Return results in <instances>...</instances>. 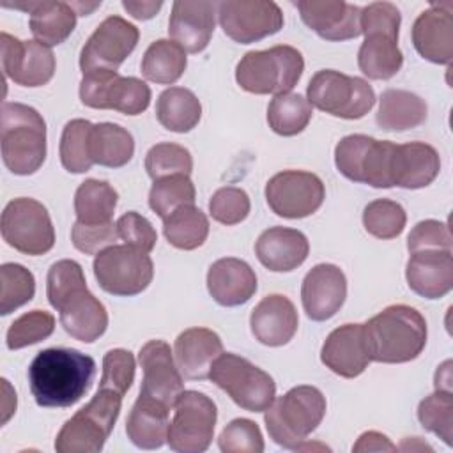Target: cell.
<instances>
[{
	"label": "cell",
	"instance_id": "cell-32",
	"mask_svg": "<svg viewBox=\"0 0 453 453\" xmlns=\"http://www.w3.org/2000/svg\"><path fill=\"white\" fill-rule=\"evenodd\" d=\"M403 64V55L398 48V34L368 32L357 51V65L370 80H389Z\"/></svg>",
	"mask_w": 453,
	"mask_h": 453
},
{
	"label": "cell",
	"instance_id": "cell-28",
	"mask_svg": "<svg viewBox=\"0 0 453 453\" xmlns=\"http://www.w3.org/2000/svg\"><path fill=\"white\" fill-rule=\"evenodd\" d=\"M255 253L260 264L269 271L288 273L308 258L310 242L301 230L271 226L258 235Z\"/></svg>",
	"mask_w": 453,
	"mask_h": 453
},
{
	"label": "cell",
	"instance_id": "cell-38",
	"mask_svg": "<svg viewBox=\"0 0 453 453\" xmlns=\"http://www.w3.org/2000/svg\"><path fill=\"white\" fill-rule=\"evenodd\" d=\"M163 234L177 250H196L209 235V219L195 203L182 205L163 219Z\"/></svg>",
	"mask_w": 453,
	"mask_h": 453
},
{
	"label": "cell",
	"instance_id": "cell-51",
	"mask_svg": "<svg viewBox=\"0 0 453 453\" xmlns=\"http://www.w3.org/2000/svg\"><path fill=\"white\" fill-rule=\"evenodd\" d=\"M117 232H119V239H122L126 244L134 246L145 253H150L157 241V234L152 223L145 216L134 211H129L119 218Z\"/></svg>",
	"mask_w": 453,
	"mask_h": 453
},
{
	"label": "cell",
	"instance_id": "cell-35",
	"mask_svg": "<svg viewBox=\"0 0 453 453\" xmlns=\"http://www.w3.org/2000/svg\"><path fill=\"white\" fill-rule=\"evenodd\" d=\"M133 154L134 140L126 127L113 122H99L92 126L90 156L94 165L120 168L131 161Z\"/></svg>",
	"mask_w": 453,
	"mask_h": 453
},
{
	"label": "cell",
	"instance_id": "cell-21",
	"mask_svg": "<svg viewBox=\"0 0 453 453\" xmlns=\"http://www.w3.org/2000/svg\"><path fill=\"white\" fill-rule=\"evenodd\" d=\"M416 51L434 62L449 65L453 58V4H432L412 25Z\"/></svg>",
	"mask_w": 453,
	"mask_h": 453
},
{
	"label": "cell",
	"instance_id": "cell-19",
	"mask_svg": "<svg viewBox=\"0 0 453 453\" xmlns=\"http://www.w3.org/2000/svg\"><path fill=\"white\" fill-rule=\"evenodd\" d=\"M347 297V278L334 264H317L301 287V301L308 319L324 322L336 315Z\"/></svg>",
	"mask_w": 453,
	"mask_h": 453
},
{
	"label": "cell",
	"instance_id": "cell-36",
	"mask_svg": "<svg viewBox=\"0 0 453 453\" xmlns=\"http://www.w3.org/2000/svg\"><path fill=\"white\" fill-rule=\"evenodd\" d=\"M119 195L106 180L87 179L74 193L76 221L83 225L111 223Z\"/></svg>",
	"mask_w": 453,
	"mask_h": 453
},
{
	"label": "cell",
	"instance_id": "cell-46",
	"mask_svg": "<svg viewBox=\"0 0 453 453\" xmlns=\"http://www.w3.org/2000/svg\"><path fill=\"white\" fill-rule=\"evenodd\" d=\"M55 329V317L44 310H32L18 317L7 329V347L18 350L46 340Z\"/></svg>",
	"mask_w": 453,
	"mask_h": 453
},
{
	"label": "cell",
	"instance_id": "cell-31",
	"mask_svg": "<svg viewBox=\"0 0 453 453\" xmlns=\"http://www.w3.org/2000/svg\"><path fill=\"white\" fill-rule=\"evenodd\" d=\"M25 9L30 14L28 25L30 32L37 42L51 48L62 44L76 27L78 12L73 7V2H28L14 5Z\"/></svg>",
	"mask_w": 453,
	"mask_h": 453
},
{
	"label": "cell",
	"instance_id": "cell-39",
	"mask_svg": "<svg viewBox=\"0 0 453 453\" xmlns=\"http://www.w3.org/2000/svg\"><path fill=\"white\" fill-rule=\"evenodd\" d=\"M313 106L310 101L294 92L278 94L267 106V124L280 136H294L304 131L311 120Z\"/></svg>",
	"mask_w": 453,
	"mask_h": 453
},
{
	"label": "cell",
	"instance_id": "cell-9",
	"mask_svg": "<svg viewBox=\"0 0 453 453\" xmlns=\"http://www.w3.org/2000/svg\"><path fill=\"white\" fill-rule=\"evenodd\" d=\"M395 143L366 134L343 136L334 149L338 172L354 182L372 188H393L391 156Z\"/></svg>",
	"mask_w": 453,
	"mask_h": 453
},
{
	"label": "cell",
	"instance_id": "cell-16",
	"mask_svg": "<svg viewBox=\"0 0 453 453\" xmlns=\"http://www.w3.org/2000/svg\"><path fill=\"white\" fill-rule=\"evenodd\" d=\"M223 32L235 42L250 44L283 27V12L271 0H225L216 4Z\"/></svg>",
	"mask_w": 453,
	"mask_h": 453
},
{
	"label": "cell",
	"instance_id": "cell-30",
	"mask_svg": "<svg viewBox=\"0 0 453 453\" xmlns=\"http://www.w3.org/2000/svg\"><path fill=\"white\" fill-rule=\"evenodd\" d=\"M170 428V407L138 395L127 419V439L140 449H157L166 442Z\"/></svg>",
	"mask_w": 453,
	"mask_h": 453
},
{
	"label": "cell",
	"instance_id": "cell-43",
	"mask_svg": "<svg viewBox=\"0 0 453 453\" xmlns=\"http://www.w3.org/2000/svg\"><path fill=\"white\" fill-rule=\"evenodd\" d=\"M405 211L403 207L388 198H377L370 202L363 211L365 230L377 239H395L405 228Z\"/></svg>",
	"mask_w": 453,
	"mask_h": 453
},
{
	"label": "cell",
	"instance_id": "cell-15",
	"mask_svg": "<svg viewBox=\"0 0 453 453\" xmlns=\"http://www.w3.org/2000/svg\"><path fill=\"white\" fill-rule=\"evenodd\" d=\"M138 39L140 32L133 23L120 16H108L96 27L81 48V73L117 71L119 65L133 53Z\"/></svg>",
	"mask_w": 453,
	"mask_h": 453
},
{
	"label": "cell",
	"instance_id": "cell-23",
	"mask_svg": "<svg viewBox=\"0 0 453 453\" xmlns=\"http://www.w3.org/2000/svg\"><path fill=\"white\" fill-rule=\"evenodd\" d=\"M320 361L340 377L354 379L361 375L372 361L363 324H343L333 329L322 345Z\"/></svg>",
	"mask_w": 453,
	"mask_h": 453
},
{
	"label": "cell",
	"instance_id": "cell-12",
	"mask_svg": "<svg viewBox=\"0 0 453 453\" xmlns=\"http://www.w3.org/2000/svg\"><path fill=\"white\" fill-rule=\"evenodd\" d=\"M216 403L200 391H182L173 405L166 442L177 453H202L214 437Z\"/></svg>",
	"mask_w": 453,
	"mask_h": 453
},
{
	"label": "cell",
	"instance_id": "cell-10",
	"mask_svg": "<svg viewBox=\"0 0 453 453\" xmlns=\"http://www.w3.org/2000/svg\"><path fill=\"white\" fill-rule=\"evenodd\" d=\"M97 285L111 296H136L143 292L154 276V264L149 253L129 246L113 244L94 258Z\"/></svg>",
	"mask_w": 453,
	"mask_h": 453
},
{
	"label": "cell",
	"instance_id": "cell-27",
	"mask_svg": "<svg viewBox=\"0 0 453 453\" xmlns=\"http://www.w3.org/2000/svg\"><path fill=\"white\" fill-rule=\"evenodd\" d=\"M441 170L439 152L425 142L395 143L391 156L393 186L419 189L434 182Z\"/></svg>",
	"mask_w": 453,
	"mask_h": 453
},
{
	"label": "cell",
	"instance_id": "cell-22",
	"mask_svg": "<svg viewBox=\"0 0 453 453\" xmlns=\"http://www.w3.org/2000/svg\"><path fill=\"white\" fill-rule=\"evenodd\" d=\"M216 4L207 0H179L172 5L168 34L188 53L207 48L216 25Z\"/></svg>",
	"mask_w": 453,
	"mask_h": 453
},
{
	"label": "cell",
	"instance_id": "cell-26",
	"mask_svg": "<svg viewBox=\"0 0 453 453\" xmlns=\"http://www.w3.org/2000/svg\"><path fill=\"white\" fill-rule=\"evenodd\" d=\"M207 288L218 304L241 306L255 296L257 274L241 258H219L207 271Z\"/></svg>",
	"mask_w": 453,
	"mask_h": 453
},
{
	"label": "cell",
	"instance_id": "cell-14",
	"mask_svg": "<svg viewBox=\"0 0 453 453\" xmlns=\"http://www.w3.org/2000/svg\"><path fill=\"white\" fill-rule=\"evenodd\" d=\"M324 182L317 173L304 170H283L265 184V200L271 211L287 219H301L322 205Z\"/></svg>",
	"mask_w": 453,
	"mask_h": 453
},
{
	"label": "cell",
	"instance_id": "cell-33",
	"mask_svg": "<svg viewBox=\"0 0 453 453\" xmlns=\"http://www.w3.org/2000/svg\"><path fill=\"white\" fill-rule=\"evenodd\" d=\"M426 103L418 94L402 88H386L379 99L377 124L384 131H407L426 120Z\"/></svg>",
	"mask_w": 453,
	"mask_h": 453
},
{
	"label": "cell",
	"instance_id": "cell-3",
	"mask_svg": "<svg viewBox=\"0 0 453 453\" xmlns=\"http://www.w3.org/2000/svg\"><path fill=\"white\" fill-rule=\"evenodd\" d=\"M368 356L377 363H409L426 345V320L412 306L391 304L363 324Z\"/></svg>",
	"mask_w": 453,
	"mask_h": 453
},
{
	"label": "cell",
	"instance_id": "cell-24",
	"mask_svg": "<svg viewBox=\"0 0 453 453\" xmlns=\"http://www.w3.org/2000/svg\"><path fill=\"white\" fill-rule=\"evenodd\" d=\"M409 288L426 299H441L453 287L451 250L414 251L405 267Z\"/></svg>",
	"mask_w": 453,
	"mask_h": 453
},
{
	"label": "cell",
	"instance_id": "cell-52",
	"mask_svg": "<svg viewBox=\"0 0 453 453\" xmlns=\"http://www.w3.org/2000/svg\"><path fill=\"white\" fill-rule=\"evenodd\" d=\"M407 250L411 253L421 250H451L449 226L437 219L419 221L407 237Z\"/></svg>",
	"mask_w": 453,
	"mask_h": 453
},
{
	"label": "cell",
	"instance_id": "cell-48",
	"mask_svg": "<svg viewBox=\"0 0 453 453\" xmlns=\"http://www.w3.org/2000/svg\"><path fill=\"white\" fill-rule=\"evenodd\" d=\"M251 203L244 189L235 186H225L212 193L209 200V212L214 221L221 225H237L250 214Z\"/></svg>",
	"mask_w": 453,
	"mask_h": 453
},
{
	"label": "cell",
	"instance_id": "cell-2",
	"mask_svg": "<svg viewBox=\"0 0 453 453\" xmlns=\"http://www.w3.org/2000/svg\"><path fill=\"white\" fill-rule=\"evenodd\" d=\"M96 377V361L65 347L37 352L28 366V386L41 407H71L90 389Z\"/></svg>",
	"mask_w": 453,
	"mask_h": 453
},
{
	"label": "cell",
	"instance_id": "cell-4",
	"mask_svg": "<svg viewBox=\"0 0 453 453\" xmlns=\"http://www.w3.org/2000/svg\"><path fill=\"white\" fill-rule=\"evenodd\" d=\"M0 145L4 165L14 175L35 173L46 159V122L23 103L2 104Z\"/></svg>",
	"mask_w": 453,
	"mask_h": 453
},
{
	"label": "cell",
	"instance_id": "cell-40",
	"mask_svg": "<svg viewBox=\"0 0 453 453\" xmlns=\"http://www.w3.org/2000/svg\"><path fill=\"white\" fill-rule=\"evenodd\" d=\"M92 122L73 119L64 126L60 138V163L69 173H85L92 168L90 133Z\"/></svg>",
	"mask_w": 453,
	"mask_h": 453
},
{
	"label": "cell",
	"instance_id": "cell-13",
	"mask_svg": "<svg viewBox=\"0 0 453 453\" xmlns=\"http://www.w3.org/2000/svg\"><path fill=\"white\" fill-rule=\"evenodd\" d=\"M80 99L96 110H115L124 115H140L150 104V88L134 76L117 71H92L80 81Z\"/></svg>",
	"mask_w": 453,
	"mask_h": 453
},
{
	"label": "cell",
	"instance_id": "cell-7",
	"mask_svg": "<svg viewBox=\"0 0 453 453\" xmlns=\"http://www.w3.org/2000/svg\"><path fill=\"white\" fill-rule=\"evenodd\" d=\"M209 379L250 412H264L276 396L273 377L246 357L232 352H221L214 359Z\"/></svg>",
	"mask_w": 453,
	"mask_h": 453
},
{
	"label": "cell",
	"instance_id": "cell-18",
	"mask_svg": "<svg viewBox=\"0 0 453 453\" xmlns=\"http://www.w3.org/2000/svg\"><path fill=\"white\" fill-rule=\"evenodd\" d=\"M138 363L143 372L140 395L172 409L184 391V380L173 361L170 345L163 340H149L138 352Z\"/></svg>",
	"mask_w": 453,
	"mask_h": 453
},
{
	"label": "cell",
	"instance_id": "cell-25",
	"mask_svg": "<svg viewBox=\"0 0 453 453\" xmlns=\"http://www.w3.org/2000/svg\"><path fill=\"white\" fill-rule=\"evenodd\" d=\"M299 326V317L294 303L281 296H265L253 310L250 317V327L253 336L267 347H281L288 343Z\"/></svg>",
	"mask_w": 453,
	"mask_h": 453
},
{
	"label": "cell",
	"instance_id": "cell-55",
	"mask_svg": "<svg viewBox=\"0 0 453 453\" xmlns=\"http://www.w3.org/2000/svg\"><path fill=\"white\" fill-rule=\"evenodd\" d=\"M163 2H133V0H124L122 7L134 18L140 21L150 19L156 16V12L161 9Z\"/></svg>",
	"mask_w": 453,
	"mask_h": 453
},
{
	"label": "cell",
	"instance_id": "cell-54",
	"mask_svg": "<svg viewBox=\"0 0 453 453\" xmlns=\"http://www.w3.org/2000/svg\"><path fill=\"white\" fill-rule=\"evenodd\" d=\"M352 451H396V446L384 434L370 430L359 435L357 442L352 446Z\"/></svg>",
	"mask_w": 453,
	"mask_h": 453
},
{
	"label": "cell",
	"instance_id": "cell-29",
	"mask_svg": "<svg viewBox=\"0 0 453 453\" xmlns=\"http://www.w3.org/2000/svg\"><path fill=\"white\" fill-rule=\"evenodd\" d=\"M223 352L218 333L207 327H189L175 338L173 354L179 372L191 380L207 379L214 359Z\"/></svg>",
	"mask_w": 453,
	"mask_h": 453
},
{
	"label": "cell",
	"instance_id": "cell-20",
	"mask_svg": "<svg viewBox=\"0 0 453 453\" xmlns=\"http://www.w3.org/2000/svg\"><path fill=\"white\" fill-rule=\"evenodd\" d=\"M301 19L326 41H347L361 35V7L345 0H299Z\"/></svg>",
	"mask_w": 453,
	"mask_h": 453
},
{
	"label": "cell",
	"instance_id": "cell-34",
	"mask_svg": "<svg viewBox=\"0 0 453 453\" xmlns=\"http://www.w3.org/2000/svg\"><path fill=\"white\" fill-rule=\"evenodd\" d=\"M157 122L173 133H188L200 122V99L184 87H170L163 90L156 101Z\"/></svg>",
	"mask_w": 453,
	"mask_h": 453
},
{
	"label": "cell",
	"instance_id": "cell-5",
	"mask_svg": "<svg viewBox=\"0 0 453 453\" xmlns=\"http://www.w3.org/2000/svg\"><path fill=\"white\" fill-rule=\"evenodd\" d=\"M264 412L269 437L285 449L299 451L326 416V396L315 386H296L274 398Z\"/></svg>",
	"mask_w": 453,
	"mask_h": 453
},
{
	"label": "cell",
	"instance_id": "cell-50",
	"mask_svg": "<svg viewBox=\"0 0 453 453\" xmlns=\"http://www.w3.org/2000/svg\"><path fill=\"white\" fill-rule=\"evenodd\" d=\"M119 239L117 223L104 225H83L74 223L71 230V241L74 248L85 255H97L99 251L110 248Z\"/></svg>",
	"mask_w": 453,
	"mask_h": 453
},
{
	"label": "cell",
	"instance_id": "cell-1",
	"mask_svg": "<svg viewBox=\"0 0 453 453\" xmlns=\"http://www.w3.org/2000/svg\"><path fill=\"white\" fill-rule=\"evenodd\" d=\"M46 296L58 311L64 331L83 343H92L108 327L104 304L88 290L81 265L76 260L51 264L46 278Z\"/></svg>",
	"mask_w": 453,
	"mask_h": 453
},
{
	"label": "cell",
	"instance_id": "cell-8",
	"mask_svg": "<svg viewBox=\"0 0 453 453\" xmlns=\"http://www.w3.org/2000/svg\"><path fill=\"white\" fill-rule=\"evenodd\" d=\"M306 94L311 106L349 120L365 117L375 104V92L366 80L333 69L317 71Z\"/></svg>",
	"mask_w": 453,
	"mask_h": 453
},
{
	"label": "cell",
	"instance_id": "cell-44",
	"mask_svg": "<svg viewBox=\"0 0 453 453\" xmlns=\"http://www.w3.org/2000/svg\"><path fill=\"white\" fill-rule=\"evenodd\" d=\"M418 419L425 430L435 434L448 446L453 437V396L451 391L435 389L418 405Z\"/></svg>",
	"mask_w": 453,
	"mask_h": 453
},
{
	"label": "cell",
	"instance_id": "cell-45",
	"mask_svg": "<svg viewBox=\"0 0 453 453\" xmlns=\"http://www.w3.org/2000/svg\"><path fill=\"white\" fill-rule=\"evenodd\" d=\"M145 170L152 180L193 172V157L189 150L179 143L161 142L149 149L145 156Z\"/></svg>",
	"mask_w": 453,
	"mask_h": 453
},
{
	"label": "cell",
	"instance_id": "cell-42",
	"mask_svg": "<svg viewBox=\"0 0 453 453\" xmlns=\"http://www.w3.org/2000/svg\"><path fill=\"white\" fill-rule=\"evenodd\" d=\"M35 278L21 264L7 262L0 267V313L9 315L32 301Z\"/></svg>",
	"mask_w": 453,
	"mask_h": 453
},
{
	"label": "cell",
	"instance_id": "cell-17",
	"mask_svg": "<svg viewBox=\"0 0 453 453\" xmlns=\"http://www.w3.org/2000/svg\"><path fill=\"white\" fill-rule=\"evenodd\" d=\"M2 71L21 87H42L55 74V55L51 48L37 41H19L2 32Z\"/></svg>",
	"mask_w": 453,
	"mask_h": 453
},
{
	"label": "cell",
	"instance_id": "cell-11",
	"mask_svg": "<svg viewBox=\"0 0 453 453\" xmlns=\"http://www.w3.org/2000/svg\"><path fill=\"white\" fill-rule=\"evenodd\" d=\"M4 241L19 253L44 255L55 244V228L46 207L34 198H14L4 212L0 223Z\"/></svg>",
	"mask_w": 453,
	"mask_h": 453
},
{
	"label": "cell",
	"instance_id": "cell-6",
	"mask_svg": "<svg viewBox=\"0 0 453 453\" xmlns=\"http://www.w3.org/2000/svg\"><path fill=\"white\" fill-rule=\"evenodd\" d=\"M304 71L301 51L288 44L248 51L235 67L239 87L251 94L290 92Z\"/></svg>",
	"mask_w": 453,
	"mask_h": 453
},
{
	"label": "cell",
	"instance_id": "cell-49",
	"mask_svg": "<svg viewBox=\"0 0 453 453\" xmlns=\"http://www.w3.org/2000/svg\"><path fill=\"white\" fill-rule=\"evenodd\" d=\"M134 356L126 349H111L103 357V373L99 384L111 386L122 393H127L134 380Z\"/></svg>",
	"mask_w": 453,
	"mask_h": 453
},
{
	"label": "cell",
	"instance_id": "cell-56",
	"mask_svg": "<svg viewBox=\"0 0 453 453\" xmlns=\"http://www.w3.org/2000/svg\"><path fill=\"white\" fill-rule=\"evenodd\" d=\"M451 361H444L435 372V389L451 391Z\"/></svg>",
	"mask_w": 453,
	"mask_h": 453
},
{
	"label": "cell",
	"instance_id": "cell-53",
	"mask_svg": "<svg viewBox=\"0 0 453 453\" xmlns=\"http://www.w3.org/2000/svg\"><path fill=\"white\" fill-rule=\"evenodd\" d=\"M400 11L391 2H372L361 9V34L368 32H393L398 34L400 30Z\"/></svg>",
	"mask_w": 453,
	"mask_h": 453
},
{
	"label": "cell",
	"instance_id": "cell-41",
	"mask_svg": "<svg viewBox=\"0 0 453 453\" xmlns=\"http://www.w3.org/2000/svg\"><path fill=\"white\" fill-rule=\"evenodd\" d=\"M196 189L189 175L177 173L154 180L149 191V207L161 218H168L175 209L195 203Z\"/></svg>",
	"mask_w": 453,
	"mask_h": 453
},
{
	"label": "cell",
	"instance_id": "cell-47",
	"mask_svg": "<svg viewBox=\"0 0 453 453\" xmlns=\"http://www.w3.org/2000/svg\"><path fill=\"white\" fill-rule=\"evenodd\" d=\"M223 453H262L264 437L258 425L246 418L232 419L218 437Z\"/></svg>",
	"mask_w": 453,
	"mask_h": 453
},
{
	"label": "cell",
	"instance_id": "cell-37",
	"mask_svg": "<svg viewBox=\"0 0 453 453\" xmlns=\"http://www.w3.org/2000/svg\"><path fill=\"white\" fill-rule=\"evenodd\" d=\"M186 51L170 39L154 41L143 53L142 74L154 83L172 85L186 71Z\"/></svg>",
	"mask_w": 453,
	"mask_h": 453
}]
</instances>
